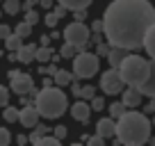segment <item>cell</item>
Masks as SVG:
<instances>
[{
    "mask_svg": "<svg viewBox=\"0 0 155 146\" xmlns=\"http://www.w3.org/2000/svg\"><path fill=\"white\" fill-rule=\"evenodd\" d=\"M9 89L12 91H16L18 96H23V94H34V80L32 75H28V73H21V71H9Z\"/></svg>",
    "mask_w": 155,
    "mask_h": 146,
    "instance_id": "8",
    "label": "cell"
},
{
    "mask_svg": "<svg viewBox=\"0 0 155 146\" xmlns=\"http://www.w3.org/2000/svg\"><path fill=\"white\" fill-rule=\"evenodd\" d=\"M16 141H18V144H25V141H30V137H25V135H18V137H16Z\"/></svg>",
    "mask_w": 155,
    "mask_h": 146,
    "instance_id": "47",
    "label": "cell"
},
{
    "mask_svg": "<svg viewBox=\"0 0 155 146\" xmlns=\"http://www.w3.org/2000/svg\"><path fill=\"white\" fill-rule=\"evenodd\" d=\"M98 68H101V57L96 53H89V50H78V55L73 57V75L75 78H91L96 75Z\"/></svg>",
    "mask_w": 155,
    "mask_h": 146,
    "instance_id": "5",
    "label": "cell"
},
{
    "mask_svg": "<svg viewBox=\"0 0 155 146\" xmlns=\"http://www.w3.org/2000/svg\"><path fill=\"white\" fill-rule=\"evenodd\" d=\"M57 71H59L57 62H46V64H41V66H39V73H41V75H55Z\"/></svg>",
    "mask_w": 155,
    "mask_h": 146,
    "instance_id": "25",
    "label": "cell"
},
{
    "mask_svg": "<svg viewBox=\"0 0 155 146\" xmlns=\"http://www.w3.org/2000/svg\"><path fill=\"white\" fill-rule=\"evenodd\" d=\"M78 98H84V101H91L94 96H96V87H91V85H84V87H80V91L75 94Z\"/></svg>",
    "mask_w": 155,
    "mask_h": 146,
    "instance_id": "24",
    "label": "cell"
},
{
    "mask_svg": "<svg viewBox=\"0 0 155 146\" xmlns=\"http://www.w3.org/2000/svg\"><path fill=\"white\" fill-rule=\"evenodd\" d=\"M73 18H75V21H84V18H87V9H78V12H73Z\"/></svg>",
    "mask_w": 155,
    "mask_h": 146,
    "instance_id": "41",
    "label": "cell"
},
{
    "mask_svg": "<svg viewBox=\"0 0 155 146\" xmlns=\"http://www.w3.org/2000/svg\"><path fill=\"white\" fill-rule=\"evenodd\" d=\"M25 21H28L30 25H37L39 23V14L34 9H25Z\"/></svg>",
    "mask_w": 155,
    "mask_h": 146,
    "instance_id": "34",
    "label": "cell"
},
{
    "mask_svg": "<svg viewBox=\"0 0 155 146\" xmlns=\"http://www.w3.org/2000/svg\"><path fill=\"white\" fill-rule=\"evenodd\" d=\"M89 37H91V30L82 23V21H73L64 28V41L73 44L78 50H84L89 46Z\"/></svg>",
    "mask_w": 155,
    "mask_h": 146,
    "instance_id": "6",
    "label": "cell"
},
{
    "mask_svg": "<svg viewBox=\"0 0 155 146\" xmlns=\"http://www.w3.org/2000/svg\"><path fill=\"white\" fill-rule=\"evenodd\" d=\"M126 112H128V105H126L123 101H119V103L114 101V103L110 105V117H112V119H121Z\"/></svg>",
    "mask_w": 155,
    "mask_h": 146,
    "instance_id": "20",
    "label": "cell"
},
{
    "mask_svg": "<svg viewBox=\"0 0 155 146\" xmlns=\"http://www.w3.org/2000/svg\"><path fill=\"white\" fill-rule=\"evenodd\" d=\"M37 48H39L37 44H23L18 50H14L16 53V62H21V64L34 62V59H37Z\"/></svg>",
    "mask_w": 155,
    "mask_h": 146,
    "instance_id": "11",
    "label": "cell"
},
{
    "mask_svg": "<svg viewBox=\"0 0 155 146\" xmlns=\"http://www.w3.org/2000/svg\"><path fill=\"white\" fill-rule=\"evenodd\" d=\"M2 12H7V14H18L21 12V2L18 0H2Z\"/></svg>",
    "mask_w": 155,
    "mask_h": 146,
    "instance_id": "22",
    "label": "cell"
},
{
    "mask_svg": "<svg viewBox=\"0 0 155 146\" xmlns=\"http://www.w3.org/2000/svg\"><path fill=\"white\" fill-rule=\"evenodd\" d=\"M96 132L101 137H105V139H110V137H116V121L114 119H101V121L96 123Z\"/></svg>",
    "mask_w": 155,
    "mask_h": 146,
    "instance_id": "13",
    "label": "cell"
},
{
    "mask_svg": "<svg viewBox=\"0 0 155 146\" xmlns=\"http://www.w3.org/2000/svg\"><path fill=\"white\" fill-rule=\"evenodd\" d=\"M9 141H12L9 130H7V128H0V146H7Z\"/></svg>",
    "mask_w": 155,
    "mask_h": 146,
    "instance_id": "35",
    "label": "cell"
},
{
    "mask_svg": "<svg viewBox=\"0 0 155 146\" xmlns=\"http://www.w3.org/2000/svg\"><path fill=\"white\" fill-rule=\"evenodd\" d=\"M53 12H55V14L59 16V18H64V16H66V12H68V9H66V7H64V5H59V2H57V7H55Z\"/></svg>",
    "mask_w": 155,
    "mask_h": 146,
    "instance_id": "40",
    "label": "cell"
},
{
    "mask_svg": "<svg viewBox=\"0 0 155 146\" xmlns=\"http://www.w3.org/2000/svg\"><path fill=\"white\" fill-rule=\"evenodd\" d=\"M59 5H64L68 12H78V9H87L91 5V0H57Z\"/></svg>",
    "mask_w": 155,
    "mask_h": 146,
    "instance_id": "17",
    "label": "cell"
},
{
    "mask_svg": "<svg viewBox=\"0 0 155 146\" xmlns=\"http://www.w3.org/2000/svg\"><path fill=\"white\" fill-rule=\"evenodd\" d=\"M39 46H50V34H44L41 41H39Z\"/></svg>",
    "mask_w": 155,
    "mask_h": 146,
    "instance_id": "44",
    "label": "cell"
},
{
    "mask_svg": "<svg viewBox=\"0 0 155 146\" xmlns=\"http://www.w3.org/2000/svg\"><path fill=\"white\" fill-rule=\"evenodd\" d=\"M141 98H144V94H141L137 87H126V89L121 91V101L126 103L128 107H139Z\"/></svg>",
    "mask_w": 155,
    "mask_h": 146,
    "instance_id": "12",
    "label": "cell"
},
{
    "mask_svg": "<svg viewBox=\"0 0 155 146\" xmlns=\"http://www.w3.org/2000/svg\"><path fill=\"white\" fill-rule=\"evenodd\" d=\"M139 91L144 96H155V59H150V71H148V78L144 80V85L139 87Z\"/></svg>",
    "mask_w": 155,
    "mask_h": 146,
    "instance_id": "14",
    "label": "cell"
},
{
    "mask_svg": "<svg viewBox=\"0 0 155 146\" xmlns=\"http://www.w3.org/2000/svg\"><path fill=\"white\" fill-rule=\"evenodd\" d=\"M14 32L18 34V37H23V39H25V37H30V34H32V25H30L28 21H21V23L14 28Z\"/></svg>",
    "mask_w": 155,
    "mask_h": 146,
    "instance_id": "26",
    "label": "cell"
},
{
    "mask_svg": "<svg viewBox=\"0 0 155 146\" xmlns=\"http://www.w3.org/2000/svg\"><path fill=\"white\" fill-rule=\"evenodd\" d=\"M9 34H12V28L5 25V23H0V39H7Z\"/></svg>",
    "mask_w": 155,
    "mask_h": 146,
    "instance_id": "39",
    "label": "cell"
},
{
    "mask_svg": "<svg viewBox=\"0 0 155 146\" xmlns=\"http://www.w3.org/2000/svg\"><path fill=\"white\" fill-rule=\"evenodd\" d=\"M107 37L112 46L128 50L144 48L148 28L155 23V9L148 0H114L103 16Z\"/></svg>",
    "mask_w": 155,
    "mask_h": 146,
    "instance_id": "1",
    "label": "cell"
},
{
    "mask_svg": "<svg viewBox=\"0 0 155 146\" xmlns=\"http://www.w3.org/2000/svg\"><path fill=\"white\" fill-rule=\"evenodd\" d=\"M153 126H155V117H153Z\"/></svg>",
    "mask_w": 155,
    "mask_h": 146,
    "instance_id": "48",
    "label": "cell"
},
{
    "mask_svg": "<svg viewBox=\"0 0 155 146\" xmlns=\"http://www.w3.org/2000/svg\"><path fill=\"white\" fill-rule=\"evenodd\" d=\"M148 114H155V96H150V101H148V105L144 107Z\"/></svg>",
    "mask_w": 155,
    "mask_h": 146,
    "instance_id": "42",
    "label": "cell"
},
{
    "mask_svg": "<svg viewBox=\"0 0 155 146\" xmlns=\"http://www.w3.org/2000/svg\"><path fill=\"white\" fill-rule=\"evenodd\" d=\"M101 89L105 94H110V96H114V94H121L123 89H126V82H123L121 78V71L114 66H110L105 73L101 75Z\"/></svg>",
    "mask_w": 155,
    "mask_h": 146,
    "instance_id": "7",
    "label": "cell"
},
{
    "mask_svg": "<svg viewBox=\"0 0 155 146\" xmlns=\"http://www.w3.org/2000/svg\"><path fill=\"white\" fill-rule=\"evenodd\" d=\"M41 78H44V75H41ZM50 78H53V75H50ZM50 78H44V87H53L55 80H50Z\"/></svg>",
    "mask_w": 155,
    "mask_h": 146,
    "instance_id": "46",
    "label": "cell"
},
{
    "mask_svg": "<svg viewBox=\"0 0 155 146\" xmlns=\"http://www.w3.org/2000/svg\"><path fill=\"white\" fill-rule=\"evenodd\" d=\"M34 105L41 112V117L46 119H57L68 110L66 94L62 91V87H41V91L34 94Z\"/></svg>",
    "mask_w": 155,
    "mask_h": 146,
    "instance_id": "3",
    "label": "cell"
},
{
    "mask_svg": "<svg viewBox=\"0 0 155 146\" xmlns=\"http://www.w3.org/2000/svg\"><path fill=\"white\" fill-rule=\"evenodd\" d=\"M44 135H48V128H46V126H34V132L30 135V141H32V144H37Z\"/></svg>",
    "mask_w": 155,
    "mask_h": 146,
    "instance_id": "27",
    "label": "cell"
},
{
    "mask_svg": "<svg viewBox=\"0 0 155 146\" xmlns=\"http://www.w3.org/2000/svg\"><path fill=\"white\" fill-rule=\"evenodd\" d=\"M126 55H128V48H121V46H112L110 55H107V62H110V66L119 68V66L123 64V59H126Z\"/></svg>",
    "mask_w": 155,
    "mask_h": 146,
    "instance_id": "15",
    "label": "cell"
},
{
    "mask_svg": "<svg viewBox=\"0 0 155 146\" xmlns=\"http://www.w3.org/2000/svg\"><path fill=\"white\" fill-rule=\"evenodd\" d=\"M44 21H46V25H48V28L53 30V28H57V21H59V16L55 14V12H48V14L44 16Z\"/></svg>",
    "mask_w": 155,
    "mask_h": 146,
    "instance_id": "32",
    "label": "cell"
},
{
    "mask_svg": "<svg viewBox=\"0 0 155 146\" xmlns=\"http://www.w3.org/2000/svg\"><path fill=\"white\" fill-rule=\"evenodd\" d=\"M53 135L57 137V139H64V137H66V126H55L53 128Z\"/></svg>",
    "mask_w": 155,
    "mask_h": 146,
    "instance_id": "37",
    "label": "cell"
},
{
    "mask_svg": "<svg viewBox=\"0 0 155 146\" xmlns=\"http://www.w3.org/2000/svg\"><path fill=\"white\" fill-rule=\"evenodd\" d=\"M39 5L44 7V9H50V5H53V0H39Z\"/></svg>",
    "mask_w": 155,
    "mask_h": 146,
    "instance_id": "45",
    "label": "cell"
},
{
    "mask_svg": "<svg viewBox=\"0 0 155 146\" xmlns=\"http://www.w3.org/2000/svg\"><path fill=\"white\" fill-rule=\"evenodd\" d=\"M150 137V121L141 112H126L116 123V139L128 146H141Z\"/></svg>",
    "mask_w": 155,
    "mask_h": 146,
    "instance_id": "2",
    "label": "cell"
},
{
    "mask_svg": "<svg viewBox=\"0 0 155 146\" xmlns=\"http://www.w3.org/2000/svg\"><path fill=\"white\" fill-rule=\"evenodd\" d=\"M55 57V50L50 46H39L37 48V62L39 64H46V62H53Z\"/></svg>",
    "mask_w": 155,
    "mask_h": 146,
    "instance_id": "19",
    "label": "cell"
},
{
    "mask_svg": "<svg viewBox=\"0 0 155 146\" xmlns=\"http://www.w3.org/2000/svg\"><path fill=\"white\" fill-rule=\"evenodd\" d=\"M2 117H5V121H7V123H14V121H18V117H21V110H18V107H12V105H7V110L2 112Z\"/></svg>",
    "mask_w": 155,
    "mask_h": 146,
    "instance_id": "23",
    "label": "cell"
},
{
    "mask_svg": "<svg viewBox=\"0 0 155 146\" xmlns=\"http://www.w3.org/2000/svg\"><path fill=\"white\" fill-rule=\"evenodd\" d=\"M0 16H2V12H0Z\"/></svg>",
    "mask_w": 155,
    "mask_h": 146,
    "instance_id": "49",
    "label": "cell"
},
{
    "mask_svg": "<svg viewBox=\"0 0 155 146\" xmlns=\"http://www.w3.org/2000/svg\"><path fill=\"white\" fill-rule=\"evenodd\" d=\"M39 5V0H25V9H34Z\"/></svg>",
    "mask_w": 155,
    "mask_h": 146,
    "instance_id": "43",
    "label": "cell"
},
{
    "mask_svg": "<svg viewBox=\"0 0 155 146\" xmlns=\"http://www.w3.org/2000/svg\"><path fill=\"white\" fill-rule=\"evenodd\" d=\"M121 71V78L126 82V87H137L139 89L144 85V80L148 78V71H150V62L139 55H126L123 64L119 66Z\"/></svg>",
    "mask_w": 155,
    "mask_h": 146,
    "instance_id": "4",
    "label": "cell"
},
{
    "mask_svg": "<svg viewBox=\"0 0 155 146\" xmlns=\"http://www.w3.org/2000/svg\"><path fill=\"white\" fill-rule=\"evenodd\" d=\"M0 2H2V0H0Z\"/></svg>",
    "mask_w": 155,
    "mask_h": 146,
    "instance_id": "51",
    "label": "cell"
},
{
    "mask_svg": "<svg viewBox=\"0 0 155 146\" xmlns=\"http://www.w3.org/2000/svg\"><path fill=\"white\" fill-rule=\"evenodd\" d=\"M59 141H62V139H57L55 135H53V137H50V135H44L41 139L37 141V146H57Z\"/></svg>",
    "mask_w": 155,
    "mask_h": 146,
    "instance_id": "29",
    "label": "cell"
},
{
    "mask_svg": "<svg viewBox=\"0 0 155 146\" xmlns=\"http://www.w3.org/2000/svg\"><path fill=\"white\" fill-rule=\"evenodd\" d=\"M110 50H112V44H110V41H107V44H101V41H98V44H96V55H98V57H107V55H110Z\"/></svg>",
    "mask_w": 155,
    "mask_h": 146,
    "instance_id": "30",
    "label": "cell"
},
{
    "mask_svg": "<svg viewBox=\"0 0 155 146\" xmlns=\"http://www.w3.org/2000/svg\"><path fill=\"white\" fill-rule=\"evenodd\" d=\"M89 105H91V110H96V112H101L103 107H105V98H103V96H94L91 101H89Z\"/></svg>",
    "mask_w": 155,
    "mask_h": 146,
    "instance_id": "31",
    "label": "cell"
},
{
    "mask_svg": "<svg viewBox=\"0 0 155 146\" xmlns=\"http://www.w3.org/2000/svg\"><path fill=\"white\" fill-rule=\"evenodd\" d=\"M103 30H105V23H103V18H101V21H98V18H96V21H94V23H91V32H96V34H101V32H103Z\"/></svg>",
    "mask_w": 155,
    "mask_h": 146,
    "instance_id": "38",
    "label": "cell"
},
{
    "mask_svg": "<svg viewBox=\"0 0 155 146\" xmlns=\"http://www.w3.org/2000/svg\"><path fill=\"white\" fill-rule=\"evenodd\" d=\"M53 80H55V85H57V87H66V85H71L73 80H75V75H73V73H68V71H64V68H59V71L53 75Z\"/></svg>",
    "mask_w": 155,
    "mask_h": 146,
    "instance_id": "18",
    "label": "cell"
},
{
    "mask_svg": "<svg viewBox=\"0 0 155 146\" xmlns=\"http://www.w3.org/2000/svg\"><path fill=\"white\" fill-rule=\"evenodd\" d=\"M39 117H41V112L37 110V105H34V103H30V105H23L18 121L23 123V128H34V126L39 123Z\"/></svg>",
    "mask_w": 155,
    "mask_h": 146,
    "instance_id": "9",
    "label": "cell"
},
{
    "mask_svg": "<svg viewBox=\"0 0 155 146\" xmlns=\"http://www.w3.org/2000/svg\"><path fill=\"white\" fill-rule=\"evenodd\" d=\"M9 105V91H7L5 85H0V107H7Z\"/></svg>",
    "mask_w": 155,
    "mask_h": 146,
    "instance_id": "33",
    "label": "cell"
},
{
    "mask_svg": "<svg viewBox=\"0 0 155 146\" xmlns=\"http://www.w3.org/2000/svg\"><path fill=\"white\" fill-rule=\"evenodd\" d=\"M59 55H62V57H75V55H78V48L66 41V44L62 46V50H59Z\"/></svg>",
    "mask_w": 155,
    "mask_h": 146,
    "instance_id": "28",
    "label": "cell"
},
{
    "mask_svg": "<svg viewBox=\"0 0 155 146\" xmlns=\"http://www.w3.org/2000/svg\"><path fill=\"white\" fill-rule=\"evenodd\" d=\"M87 144H91V146H103V144H105V137H101V135L96 132L94 137H87Z\"/></svg>",
    "mask_w": 155,
    "mask_h": 146,
    "instance_id": "36",
    "label": "cell"
},
{
    "mask_svg": "<svg viewBox=\"0 0 155 146\" xmlns=\"http://www.w3.org/2000/svg\"><path fill=\"white\" fill-rule=\"evenodd\" d=\"M23 37H18V34H16V32H12L9 34V37H7V39H5V44H7V50H9V53H14V50H18L21 48V46H23Z\"/></svg>",
    "mask_w": 155,
    "mask_h": 146,
    "instance_id": "21",
    "label": "cell"
},
{
    "mask_svg": "<svg viewBox=\"0 0 155 146\" xmlns=\"http://www.w3.org/2000/svg\"><path fill=\"white\" fill-rule=\"evenodd\" d=\"M71 117L80 123H87L89 117H91V105H89L84 98H78V103L71 105Z\"/></svg>",
    "mask_w": 155,
    "mask_h": 146,
    "instance_id": "10",
    "label": "cell"
},
{
    "mask_svg": "<svg viewBox=\"0 0 155 146\" xmlns=\"http://www.w3.org/2000/svg\"><path fill=\"white\" fill-rule=\"evenodd\" d=\"M144 48H146V53L150 55V59H155V23L150 25V28H148V32H146Z\"/></svg>",
    "mask_w": 155,
    "mask_h": 146,
    "instance_id": "16",
    "label": "cell"
},
{
    "mask_svg": "<svg viewBox=\"0 0 155 146\" xmlns=\"http://www.w3.org/2000/svg\"><path fill=\"white\" fill-rule=\"evenodd\" d=\"M0 55H2V50H0Z\"/></svg>",
    "mask_w": 155,
    "mask_h": 146,
    "instance_id": "50",
    "label": "cell"
}]
</instances>
